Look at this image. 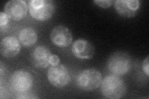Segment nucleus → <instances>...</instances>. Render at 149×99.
<instances>
[{"instance_id": "nucleus-4", "label": "nucleus", "mask_w": 149, "mask_h": 99, "mask_svg": "<svg viewBox=\"0 0 149 99\" xmlns=\"http://www.w3.org/2000/svg\"><path fill=\"white\" fill-rule=\"evenodd\" d=\"M102 76L98 70L89 68L83 70L78 75L76 80L77 87L82 91H93L101 84Z\"/></svg>"}, {"instance_id": "nucleus-7", "label": "nucleus", "mask_w": 149, "mask_h": 99, "mask_svg": "<svg viewBox=\"0 0 149 99\" xmlns=\"http://www.w3.org/2000/svg\"><path fill=\"white\" fill-rule=\"evenodd\" d=\"M50 40L55 46L60 48H65L72 43V32L68 27L64 26H57L51 31Z\"/></svg>"}, {"instance_id": "nucleus-11", "label": "nucleus", "mask_w": 149, "mask_h": 99, "mask_svg": "<svg viewBox=\"0 0 149 99\" xmlns=\"http://www.w3.org/2000/svg\"><path fill=\"white\" fill-rule=\"evenodd\" d=\"M52 55L50 50L43 45L37 46L31 54V62L37 68H45L50 64V59Z\"/></svg>"}, {"instance_id": "nucleus-13", "label": "nucleus", "mask_w": 149, "mask_h": 99, "mask_svg": "<svg viewBox=\"0 0 149 99\" xmlns=\"http://www.w3.org/2000/svg\"><path fill=\"white\" fill-rule=\"evenodd\" d=\"M19 40L25 47L33 46L37 41V32L31 27L23 29L19 34Z\"/></svg>"}, {"instance_id": "nucleus-2", "label": "nucleus", "mask_w": 149, "mask_h": 99, "mask_svg": "<svg viewBox=\"0 0 149 99\" xmlns=\"http://www.w3.org/2000/svg\"><path fill=\"white\" fill-rule=\"evenodd\" d=\"M132 59L126 52L118 51L111 54L107 61V68L116 76L127 74L131 69Z\"/></svg>"}, {"instance_id": "nucleus-9", "label": "nucleus", "mask_w": 149, "mask_h": 99, "mask_svg": "<svg viewBox=\"0 0 149 99\" xmlns=\"http://www.w3.org/2000/svg\"><path fill=\"white\" fill-rule=\"evenodd\" d=\"M114 3L116 12L120 16L127 18L136 16L141 7L139 0H117Z\"/></svg>"}, {"instance_id": "nucleus-8", "label": "nucleus", "mask_w": 149, "mask_h": 99, "mask_svg": "<svg viewBox=\"0 0 149 99\" xmlns=\"http://www.w3.org/2000/svg\"><path fill=\"white\" fill-rule=\"evenodd\" d=\"M27 3L22 0H11L6 3L4 6V12L9 19L19 21L24 19L27 13Z\"/></svg>"}, {"instance_id": "nucleus-15", "label": "nucleus", "mask_w": 149, "mask_h": 99, "mask_svg": "<svg viewBox=\"0 0 149 99\" xmlns=\"http://www.w3.org/2000/svg\"><path fill=\"white\" fill-rule=\"evenodd\" d=\"M94 3L101 8H107L110 7L114 3V1L112 0H95Z\"/></svg>"}, {"instance_id": "nucleus-10", "label": "nucleus", "mask_w": 149, "mask_h": 99, "mask_svg": "<svg viewBox=\"0 0 149 99\" xmlns=\"http://www.w3.org/2000/svg\"><path fill=\"white\" fill-rule=\"evenodd\" d=\"M72 52L75 57L83 59H91L95 55V50L89 41L80 39L74 41L72 46Z\"/></svg>"}, {"instance_id": "nucleus-17", "label": "nucleus", "mask_w": 149, "mask_h": 99, "mask_svg": "<svg viewBox=\"0 0 149 99\" xmlns=\"http://www.w3.org/2000/svg\"><path fill=\"white\" fill-rule=\"evenodd\" d=\"M60 63V58L57 55H52L50 59V64L52 66L57 65Z\"/></svg>"}, {"instance_id": "nucleus-16", "label": "nucleus", "mask_w": 149, "mask_h": 99, "mask_svg": "<svg viewBox=\"0 0 149 99\" xmlns=\"http://www.w3.org/2000/svg\"><path fill=\"white\" fill-rule=\"evenodd\" d=\"M142 68L143 73L146 74V76L147 77H148L149 76V56H148L143 61Z\"/></svg>"}, {"instance_id": "nucleus-1", "label": "nucleus", "mask_w": 149, "mask_h": 99, "mask_svg": "<svg viewBox=\"0 0 149 99\" xmlns=\"http://www.w3.org/2000/svg\"><path fill=\"white\" fill-rule=\"evenodd\" d=\"M101 90L102 94L106 98L119 99L125 96L127 87L123 80L114 74L102 79Z\"/></svg>"}, {"instance_id": "nucleus-6", "label": "nucleus", "mask_w": 149, "mask_h": 99, "mask_svg": "<svg viewBox=\"0 0 149 99\" xmlns=\"http://www.w3.org/2000/svg\"><path fill=\"white\" fill-rule=\"evenodd\" d=\"M49 82L55 87L62 88L67 86L70 81L68 69L63 64L52 66L47 71Z\"/></svg>"}, {"instance_id": "nucleus-5", "label": "nucleus", "mask_w": 149, "mask_h": 99, "mask_svg": "<svg viewBox=\"0 0 149 99\" xmlns=\"http://www.w3.org/2000/svg\"><path fill=\"white\" fill-rule=\"evenodd\" d=\"M10 82L14 91L17 93H23L31 90L33 86L34 78L29 72L20 69L13 73Z\"/></svg>"}, {"instance_id": "nucleus-3", "label": "nucleus", "mask_w": 149, "mask_h": 99, "mask_svg": "<svg viewBox=\"0 0 149 99\" xmlns=\"http://www.w3.org/2000/svg\"><path fill=\"white\" fill-rule=\"evenodd\" d=\"M28 9L34 19L45 21L54 15L55 4L51 0H31L28 3Z\"/></svg>"}, {"instance_id": "nucleus-14", "label": "nucleus", "mask_w": 149, "mask_h": 99, "mask_svg": "<svg viewBox=\"0 0 149 99\" xmlns=\"http://www.w3.org/2000/svg\"><path fill=\"white\" fill-rule=\"evenodd\" d=\"M9 17L4 12H0V29L2 32L3 29H5L9 22Z\"/></svg>"}, {"instance_id": "nucleus-12", "label": "nucleus", "mask_w": 149, "mask_h": 99, "mask_svg": "<svg viewBox=\"0 0 149 99\" xmlns=\"http://www.w3.org/2000/svg\"><path fill=\"white\" fill-rule=\"evenodd\" d=\"M21 51L19 40L15 37L9 36L4 38L0 44V51L3 56L8 58L17 56Z\"/></svg>"}]
</instances>
